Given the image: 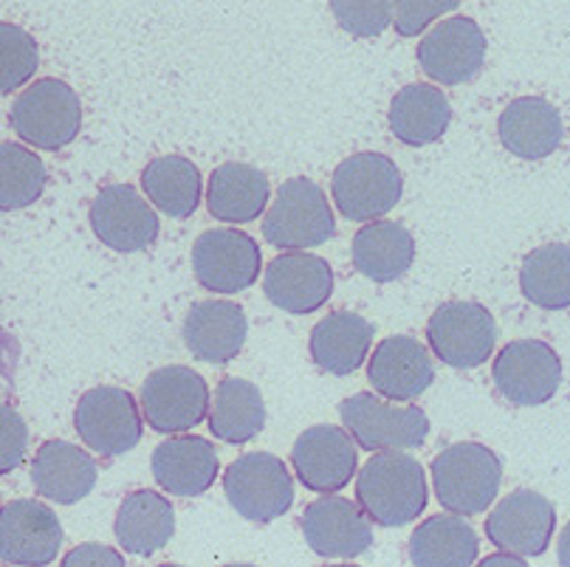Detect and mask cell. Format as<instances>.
<instances>
[{"instance_id": "cell-19", "label": "cell", "mask_w": 570, "mask_h": 567, "mask_svg": "<svg viewBox=\"0 0 570 567\" xmlns=\"http://www.w3.org/2000/svg\"><path fill=\"white\" fill-rule=\"evenodd\" d=\"M263 291L272 305L288 314H314L334 294V272L316 254H279L263 274Z\"/></svg>"}, {"instance_id": "cell-13", "label": "cell", "mask_w": 570, "mask_h": 567, "mask_svg": "<svg viewBox=\"0 0 570 567\" xmlns=\"http://www.w3.org/2000/svg\"><path fill=\"white\" fill-rule=\"evenodd\" d=\"M299 528L314 554L325 559H356L373 545L371 517L345 497H322L299 517Z\"/></svg>"}, {"instance_id": "cell-24", "label": "cell", "mask_w": 570, "mask_h": 567, "mask_svg": "<svg viewBox=\"0 0 570 567\" xmlns=\"http://www.w3.org/2000/svg\"><path fill=\"white\" fill-rule=\"evenodd\" d=\"M500 141L525 162H540L557 153L564 136L562 114L542 97H520L500 114Z\"/></svg>"}, {"instance_id": "cell-5", "label": "cell", "mask_w": 570, "mask_h": 567, "mask_svg": "<svg viewBox=\"0 0 570 567\" xmlns=\"http://www.w3.org/2000/svg\"><path fill=\"white\" fill-rule=\"evenodd\" d=\"M340 416L364 452L419 449L430 434V418L421 407H393L373 392H358L342 401Z\"/></svg>"}, {"instance_id": "cell-28", "label": "cell", "mask_w": 570, "mask_h": 567, "mask_svg": "<svg viewBox=\"0 0 570 567\" xmlns=\"http://www.w3.org/2000/svg\"><path fill=\"white\" fill-rule=\"evenodd\" d=\"M452 121V108L446 94L435 85L413 82L399 91L390 105V130L399 141L410 147H424L441 139Z\"/></svg>"}, {"instance_id": "cell-32", "label": "cell", "mask_w": 570, "mask_h": 567, "mask_svg": "<svg viewBox=\"0 0 570 567\" xmlns=\"http://www.w3.org/2000/svg\"><path fill=\"white\" fill-rule=\"evenodd\" d=\"M520 289L531 305L546 311L570 309V246L548 243L525 254L520 268Z\"/></svg>"}, {"instance_id": "cell-40", "label": "cell", "mask_w": 570, "mask_h": 567, "mask_svg": "<svg viewBox=\"0 0 570 567\" xmlns=\"http://www.w3.org/2000/svg\"><path fill=\"white\" fill-rule=\"evenodd\" d=\"M494 565H525V561H522V556L503 550V556H489V559L483 561V567H494Z\"/></svg>"}, {"instance_id": "cell-8", "label": "cell", "mask_w": 570, "mask_h": 567, "mask_svg": "<svg viewBox=\"0 0 570 567\" xmlns=\"http://www.w3.org/2000/svg\"><path fill=\"white\" fill-rule=\"evenodd\" d=\"M73 427L91 452L119 458L141 441L139 404L128 390L102 384L88 390L73 410Z\"/></svg>"}, {"instance_id": "cell-26", "label": "cell", "mask_w": 570, "mask_h": 567, "mask_svg": "<svg viewBox=\"0 0 570 567\" xmlns=\"http://www.w3.org/2000/svg\"><path fill=\"white\" fill-rule=\"evenodd\" d=\"M373 344V325L353 311H336L316 322L308 351L316 368L334 375H351Z\"/></svg>"}, {"instance_id": "cell-37", "label": "cell", "mask_w": 570, "mask_h": 567, "mask_svg": "<svg viewBox=\"0 0 570 567\" xmlns=\"http://www.w3.org/2000/svg\"><path fill=\"white\" fill-rule=\"evenodd\" d=\"M461 7V0H393V26L401 37H419L432 20Z\"/></svg>"}, {"instance_id": "cell-15", "label": "cell", "mask_w": 570, "mask_h": 567, "mask_svg": "<svg viewBox=\"0 0 570 567\" xmlns=\"http://www.w3.org/2000/svg\"><path fill=\"white\" fill-rule=\"evenodd\" d=\"M294 471L299 483L316 495H336L353 480L358 469V452L351 434L331 423L305 429L294 443Z\"/></svg>"}, {"instance_id": "cell-27", "label": "cell", "mask_w": 570, "mask_h": 567, "mask_svg": "<svg viewBox=\"0 0 570 567\" xmlns=\"http://www.w3.org/2000/svg\"><path fill=\"white\" fill-rule=\"evenodd\" d=\"M268 204V178L243 162H226L209 176V215L224 224H252Z\"/></svg>"}, {"instance_id": "cell-16", "label": "cell", "mask_w": 570, "mask_h": 567, "mask_svg": "<svg viewBox=\"0 0 570 567\" xmlns=\"http://www.w3.org/2000/svg\"><path fill=\"white\" fill-rule=\"evenodd\" d=\"M62 548L57 514L40 500H12L0 508V559L7 565H49Z\"/></svg>"}, {"instance_id": "cell-12", "label": "cell", "mask_w": 570, "mask_h": 567, "mask_svg": "<svg viewBox=\"0 0 570 567\" xmlns=\"http://www.w3.org/2000/svg\"><path fill=\"white\" fill-rule=\"evenodd\" d=\"M261 248L240 229H209L195 241L193 268L200 289L237 294L261 277Z\"/></svg>"}, {"instance_id": "cell-4", "label": "cell", "mask_w": 570, "mask_h": 567, "mask_svg": "<svg viewBox=\"0 0 570 567\" xmlns=\"http://www.w3.org/2000/svg\"><path fill=\"white\" fill-rule=\"evenodd\" d=\"M336 232L334 209L311 178H292L274 195L263 217V237L274 248H314L328 243Z\"/></svg>"}, {"instance_id": "cell-2", "label": "cell", "mask_w": 570, "mask_h": 567, "mask_svg": "<svg viewBox=\"0 0 570 567\" xmlns=\"http://www.w3.org/2000/svg\"><path fill=\"white\" fill-rule=\"evenodd\" d=\"M500 483V458L480 443H455L432 460V486L438 502L461 517H472L492 506Z\"/></svg>"}, {"instance_id": "cell-25", "label": "cell", "mask_w": 570, "mask_h": 567, "mask_svg": "<svg viewBox=\"0 0 570 567\" xmlns=\"http://www.w3.org/2000/svg\"><path fill=\"white\" fill-rule=\"evenodd\" d=\"M114 531L121 550L136 556H153L176 534V511L167 497L150 489H139L121 500Z\"/></svg>"}, {"instance_id": "cell-20", "label": "cell", "mask_w": 570, "mask_h": 567, "mask_svg": "<svg viewBox=\"0 0 570 567\" xmlns=\"http://www.w3.org/2000/svg\"><path fill=\"white\" fill-rule=\"evenodd\" d=\"M187 351L209 364H226L243 351L249 336L246 311L232 300L195 302L181 325Z\"/></svg>"}, {"instance_id": "cell-11", "label": "cell", "mask_w": 570, "mask_h": 567, "mask_svg": "<svg viewBox=\"0 0 570 567\" xmlns=\"http://www.w3.org/2000/svg\"><path fill=\"white\" fill-rule=\"evenodd\" d=\"M139 404L150 429L161 434L184 432L204 421L209 410V387L193 368L170 364L150 373L141 384Z\"/></svg>"}, {"instance_id": "cell-22", "label": "cell", "mask_w": 570, "mask_h": 567, "mask_svg": "<svg viewBox=\"0 0 570 567\" xmlns=\"http://www.w3.org/2000/svg\"><path fill=\"white\" fill-rule=\"evenodd\" d=\"M367 379L384 399L413 401L435 381V364L419 339L390 336L373 353Z\"/></svg>"}, {"instance_id": "cell-1", "label": "cell", "mask_w": 570, "mask_h": 567, "mask_svg": "<svg viewBox=\"0 0 570 567\" xmlns=\"http://www.w3.org/2000/svg\"><path fill=\"white\" fill-rule=\"evenodd\" d=\"M424 466L404 452L373 454L356 480V502L382 528H401L426 511Z\"/></svg>"}, {"instance_id": "cell-3", "label": "cell", "mask_w": 570, "mask_h": 567, "mask_svg": "<svg viewBox=\"0 0 570 567\" xmlns=\"http://www.w3.org/2000/svg\"><path fill=\"white\" fill-rule=\"evenodd\" d=\"M14 134L40 150H62L79 136L82 105L77 91L62 79L46 77L29 85L9 114Z\"/></svg>"}, {"instance_id": "cell-36", "label": "cell", "mask_w": 570, "mask_h": 567, "mask_svg": "<svg viewBox=\"0 0 570 567\" xmlns=\"http://www.w3.org/2000/svg\"><path fill=\"white\" fill-rule=\"evenodd\" d=\"M336 23L353 37H379L393 23V0H331Z\"/></svg>"}, {"instance_id": "cell-29", "label": "cell", "mask_w": 570, "mask_h": 567, "mask_svg": "<svg viewBox=\"0 0 570 567\" xmlns=\"http://www.w3.org/2000/svg\"><path fill=\"white\" fill-rule=\"evenodd\" d=\"M415 241L395 221H373L353 237V266L373 283H393L413 266Z\"/></svg>"}, {"instance_id": "cell-38", "label": "cell", "mask_w": 570, "mask_h": 567, "mask_svg": "<svg viewBox=\"0 0 570 567\" xmlns=\"http://www.w3.org/2000/svg\"><path fill=\"white\" fill-rule=\"evenodd\" d=\"M0 421H3V429H0V475H9L23 463L26 449H29V427L12 404H3Z\"/></svg>"}, {"instance_id": "cell-33", "label": "cell", "mask_w": 570, "mask_h": 567, "mask_svg": "<svg viewBox=\"0 0 570 567\" xmlns=\"http://www.w3.org/2000/svg\"><path fill=\"white\" fill-rule=\"evenodd\" d=\"M147 198L170 217H189L200 204V173L189 158H153L141 173Z\"/></svg>"}, {"instance_id": "cell-23", "label": "cell", "mask_w": 570, "mask_h": 567, "mask_svg": "<svg viewBox=\"0 0 570 567\" xmlns=\"http://www.w3.org/2000/svg\"><path fill=\"white\" fill-rule=\"evenodd\" d=\"M153 477L165 491L176 497H200L218 477V452L209 441L181 434L158 443L153 452Z\"/></svg>"}, {"instance_id": "cell-6", "label": "cell", "mask_w": 570, "mask_h": 567, "mask_svg": "<svg viewBox=\"0 0 570 567\" xmlns=\"http://www.w3.org/2000/svg\"><path fill=\"white\" fill-rule=\"evenodd\" d=\"M331 193L347 221H379L401 201L404 178L382 153H356L336 167Z\"/></svg>"}, {"instance_id": "cell-39", "label": "cell", "mask_w": 570, "mask_h": 567, "mask_svg": "<svg viewBox=\"0 0 570 567\" xmlns=\"http://www.w3.org/2000/svg\"><path fill=\"white\" fill-rule=\"evenodd\" d=\"M66 565L77 567V565H110V567H121L125 565V559H121V554H116L114 548H108V545H79V548H73L71 554H66Z\"/></svg>"}, {"instance_id": "cell-18", "label": "cell", "mask_w": 570, "mask_h": 567, "mask_svg": "<svg viewBox=\"0 0 570 567\" xmlns=\"http://www.w3.org/2000/svg\"><path fill=\"white\" fill-rule=\"evenodd\" d=\"M419 62L435 82H469L485 62L483 29L472 18L443 20L419 42Z\"/></svg>"}, {"instance_id": "cell-41", "label": "cell", "mask_w": 570, "mask_h": 567, "mask_svg": "<svg viewBox=\"0 0 570 567\" xmlns=\"http://www.w3.org/2000/svg\"><path fill=\"white\" fill-rule=\"evenodd\" d=\"M559 561H562L564 567H570V522L568 526H564V531H562V537H559Z\"/></svg>"}, {"instance_id": "cell-31", "label": "cell", "mask_w": 570, "mask_h": 567, "mask_svg": "<svg viewBox=\"0 0 570 567\" xmlns=\"http://www.w3.org/2000/svg\"><path fill=\"white\" fill-rule=\"evenodd\" d=\"M266 427V404L257 384L246 379H224L209 404V429L224 443L255 441Z\"/></svg>"}, {"instance_id": "cell-9", "label": "cell", "mask_w": 570, "mask_h": 567, "mask_svg": "<svg viewBox=\"0 0 570 567\" xmlns=\"http://www.w3.org/2000/svg\"><path fill=\"white\" fill-rule=\"evenodd\" d=\"M430 348L443 364L458 370L480 368L489 362L498 342V322L483 305L466 300L446 302L426 325Z\"/></svg>"}, {"instance_id": "cell-30", "label": "cell", "mask_w": 570, "mask_h": 567, "mask_svg": "<svg viewBox=\"0 0 570 567\" xmlns=\"http://www.w3.org/2000/svg\"><path fill=\"white\" fill-rule=\"evenodd\" d=\"M480 554L474 528L466 519L435 514L410 537V561L419 567H469Z\"/></svg>"}, {"instance_id": "cell-17", "label": "cell", "mask_w": 570, "mask_h": 567, "mask_svg": "<svg viewBox=\"0 0 570 567\" xmlns=\"http://www.w3.org/2000/svg\"><path fill=\"white\" fill-rule=\"evenodd\" d=\"M553 526H557L553 502L537 491L520 489L489 514L485 537L492 539L494 548L509 554L542 556L553 537Z\"/></svg>"}, {"instance_id": "cell-14", "label": "cell", "mask_w": 570, "mask_h": 567, "mask_svg": "<svg viewBox=\"0 0 570 567\" xmlns=\"http://www.w3.org/2000/svg\"><path fill=\"white\" fill-rule=\"evenodd\" d=\"M156 209L130 184H108L91 204V229L114 252H145L158 241Z\"/></svg>"}, {"instance_id": "cell-21", "label": "cell", "mask_w": 570, "mask_h": 567, "mask_svg": "<svg viewBox=\"0 0 570 567\" xmlns=\"http://www.w3.org/2000/svg\"><path fill=\"white\" fill-rule=\"evenodd\" d=\"M31 486L46 500L73 506L97 486L99 466L86 449L66 441H46L31 458Z\"/></svg>"}, {"instance_id": "cell-7", "label": "cell", "mask_w": 570, "mask_h": 567, "mask_svg": "<svg viewBox=\"0 0 570 567\" xmlns=\"http://www.w3.org/2000/svg\"><path fill=\"white\" fill-rule=\"evenodd\" d=\"M224 495L240 517L272 522L294 502V480L288 466L268 452L240 454L224 471Z\"/></svg>"}, {"instance_id": "cell-34", "label": "cell", "mask_w": 570, "mask_h": 567, "mask_svg": "<svg viewBox=\"0 0 570 567\" xmlns=\"http://www.w3.org/2000/svg\"><path fill=\"white\" fill-rule=\"evenodd\" d=\"M46 189L43 158L14 141L0 145V206L7 212L35 204Z\"/></svg>"}, {"instance_id": "cell-35", "label": "cell", "mask_w": 570, "mask_h": 567, "mask_svg": "<svg viewBox=\"0 0 570 567\" xmlns=\"http://www.w3.org/2000/svg\"><path fill=\"white\" fill-rule=\"evenodd\" d=\"M40 66L35 37L14 23H0V91L14 94Z\"/></svg>"}, {"instance_id": "cell-10", "label": "cell", "mask_w": 570, "mask_h": 567, "mask_svg": "<svg viewBox=\"0 0 570 567\" xmlns=\"http://www.w3.org/2000/svg\"><path fill=\"white\" fill-rule=\"evenodd\" d=\"M494 390L514 407H540L557 395L562 384V362L551 344L520 339L505 344L492 368Z\"/></svg>"}]
</instances>
